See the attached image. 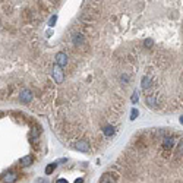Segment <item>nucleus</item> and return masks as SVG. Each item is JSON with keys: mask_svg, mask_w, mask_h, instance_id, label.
I'll list each match as a JSON object with an SVG mask.
<instances>
[{"mask_svg": "<svg viewBox=\"0 0 183 183\" xmlns=\"http://www.w3.org/2000/svg\"><path fill=\"white\" fill-rule=\"evenodd\" d=\"M75 26L116 76H139L147 108L183 111V0H85Z\"/></svg>", "mask_w": 183, "mask_h": 183, "instance_id": "nucleus-1", "label": "nucleus"}, {"mask_svg": "<svg viewBox=\"0 0 183 183\" xmlns=\"http://www.w3.org/2000/svg\"><path fill=\"white\" fill-rule=\"evenodd\" d=\"M98 183H183V132L151 128L135 133Z\"/></svg>", "mask_w": 183, "mask_h": 183, "instance_id": "nucleus-2", "label": "nucleus"}, {"mask_svg": "<svg viewBox=\"0 0 183 183\" xmlns=\"http://www.w3.org/2000/svg\"><path fill=\"white\" fill-rule=\"evenodd\" d=\"M50 78L53 79V82H54L57 86L62 85V84L65 82V78H66V75H65V69L60 68V66H57L56 63H53L52 69H50Z\"/></svg>", "mask_w": 183, "mask_h": 183, "instance_id": "nucleus-3", "label": "nucleus"}, {"mask_svg": "<svg viewBox=\"0 0 183 183\" xmlns=\"http://www.w3.org/2000/svg\"><path fill=\"white\" fill-rule=\"evenodd\" d=\"M54 63L63 69H66V66L69 65V56L68 53L63 52V50H59V52L54 54Z\"/></svg>", "mask_w": 183, "mask_h": 183, "instance_id": "nucleus-4", "label": "nucleus"}, {"mask_svg": "<svg viewBox=\"0 0 183 183\" xmlns=\"http://www.w3.org/2000/svg\"><path fill=\"white\" fill-rule=\"evenodd\" d=\"M32 161H34V157L31 154H26L19 160V164H21V167H29L32 164Z\"/></svg>", "mask_w": 183, "mask_h": 183, "instance_id": "nucleus-5", "label": "nucleus"}, {"mask_svg": "<svg viewBox=\"0 0 183 183\" xmlns=\"http://www.w3.org/2000/svg\"><path fill=\"white\" fill-rule=\"evenodd\" d=\"M18 180V174L16 173H7L4 177H3V182L4 183H13Z\"/></svg>", "mask_w": 183, "mask_h": 183, "instance_id": "nucleus-6", "label": "nucleus"}, {"mask_svg": "<svg viewBox=\"0 0 183 183\" xmlns=\"http://www.w3.org/2000/svg\"><path fill=\"white\" fill-rule=\"evenodd\" d=\"M54 168H56V163H52V164H49V166L46 167V174H52L53 171H54Z\"/></svg>", "mask_w": 183, "mask_h": 183, "instance_id": "nucleus-7", "label": "nucleus"}, {"mask_svg": "<svg viewBox=\"0 0 183 183\" xmlns=\"http://www.w3.org/2000/svg\"><path fill=\"white\" fill-rule=\"evenodd\" d=\"M136 116H138V110H136V108H132L131 119H132V120H135V119H136Z\"/></svg>", "mask_w": 183, "mask_h": 183, "instance_id": "nucleus-8", "label": "nucleus"}, {"mask_svg": "<svg viewBox=\"0 0 183 183\" xmlns=\"http://www.w3.org/2000/svg\"><path fill=\"white\" fill-rule=\"evenodd\" d=\"M56 21H57V16L54 15V16H53V18H52V19H50V24H49V25H50V26H53V25H54V22H56Z\"/></svg>", "mask_w": 183, "mask_h": 183, "instance_id": "nucleus-9", "label": "nucleus"}, {"mask_svg": "<svg viewBox=\"0 0 183 183\" xmlns=\"http://www.w3.org/2000/svg\"><path fill=\"white\" fill-rule=\"evenodd\" d=\"M56 183H68V180H66V179H59Z\"/></svg>", "mask_w": 183, "mask_h": 183, "instance_id": "nucleus-10", "label": "nucleus"}, {"mask_svg": "<svg viewBox=\"0 0 183 183\" xmlns=\"http://www.w3.org/2000/svg\"><path fill=\"white\" fill-rule=\"evenodd\" d=\"M75 183H82V179H78V180H76Z\"/></svg>", "mask_w": 183, "mask_h": 183, "instance_id": "nucleus-11", "label": "nucleus"}]
</instances>
